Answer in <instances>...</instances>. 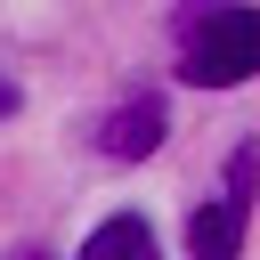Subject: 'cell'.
Masks as SVG:
<instances>
[{"label":"cell","instance_id":"7a4b0ae2","mask_svg":"<svg viewBox=\"0 0 260 260\" xmlns=\"http://www.w3.org/2000/svg\"><path fill=\"white\" fill-rule=\"evenodd\" d=\"M252 179H260V146H236V154H228V179H219V195H211V203L187 219V252H195V260H236V252H244Z\"/></svg>","mask_w":260,"mask_h":260},{"label":"cell","instance_id":"6da1fadb","mask_svg":"<svg viewBox=\"0 0 260 260\" xmlns=\"http://www.w3.org/2000/svg\"><path fill=\"white\" fill-rule=\"evenodd\" d=\"M252 73H260V8L228 0V8H211V16H195V24L179 32V81H195V89H236V81H252Z\"/></svg>","mask_w":260,"mask_h":260},{"label":"cell","instance_id":"5b68a950","mask_svg":"<svg viewBox=\"0 0 260 260\" xmlns=\"http://www.w3.org/2000/svg\"><path fill=\"white\" fill-rule=\"evenodd\" d=\"M211 8H228V0H187V8H179V32H187L195 16H211Z\"/></svg>","mask_w":260,"mask_h":260},{"label":"cell","instance_id":"8992f818","mask_svg":"<svg viewBox=\"0 0 260 260\" xmlns=\"http://www.w3.org/2000/svg\"><path fill=\"white\" fill-rule=\"evenodd\" d=\"M0 114H16V81L8 73H0Z\"/></svg>","mask_w":260,"mask_h":260},{"label":"cell","instance_id":"3957f363","mask_svg":"<svg viewBox=\"0 0 260 260\" xmlns=\"http://www.w3.org/2000/svg\"><path fill=\"white\" fill-rule=\"evenodd\" d=\"M162 130H171L162 98H130V106H114V114L98 122V154H114V162H146V154L162 146Z\"/></svg>","mask_w":260,"mask_h":260},{"label":"cell","instance_id":"277c9868","mask_svg":"<svg viewBox=\"0 0 260 260\" xmlns=\"http://www.w3.org/2000/svg\"><path fill=\"white\" fill-rule=\"evenodd\" d=\"M73 260H162V252H154V228H146L138 211H114V219H98V228L81 236Z\"/></svg>","mask_w":260,"mask_h":260}]
</instances>
